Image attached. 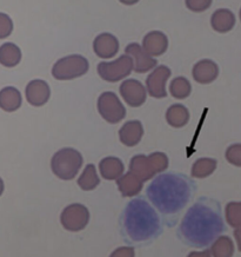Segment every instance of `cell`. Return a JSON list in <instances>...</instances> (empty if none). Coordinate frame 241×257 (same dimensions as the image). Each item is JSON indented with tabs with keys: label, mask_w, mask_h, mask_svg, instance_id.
I'll return each mask as SVG.
<instances>
[{
	"label": "cell",
	"mask_w": 241,
	"mask_h": 257,
	"mask_svg": "<svg viewBox=\"0 0 241 257\" xmlns=\"http://www.w3.org/2000/svg\"><path fill=\"white\" fill-rule=\"evenodd\" d=\"M225 229L219 203L207 197L196 201L186 212L178 235L186 244L206 248L219 237Z\"/></svg>",
	"instance_id": "obj_1"
},
{
	"label": "cell",
	"mask_w": 241,
	"mask_h": 257,
	"mask_svg": "<svg viewBox=\"0 0 241 257\" xmlns=\"http://www.w3.org/2000/svg\"><path fill=\"white\" fill-rule=\"evenodd\" d=\"M195 185L186 175L162 174L148 185L147 196L152 204L165 216L179 214L192 197Z\"/></svg>",
	"instance_id": "obj_2"
},
{
	"label": "cell",
	"mask_w": 241,
	"mask_h": 257,
	"mask_svg": "<svg viewBox=\"0 0 241 257\" xmlns=\"http://www.w3.org/2000/svg\"><path fill=\"white\" fill-rule=\"evenodd\" d=\"M123 234L127 241L142 243L160 235L161 219L145 198H134L126 205L123 217Z\"/></svg>",
	"instance_id": "obj_3"
},
{
	"label": "cell",
	"mask_w": 241,
	"mask_h": 257,
	"mask_svg": "<svg viewBox=\"0 0 241 257\" xmlns=\"http://www.w3.org/2000/svg\"><path fill=\"white\" fill-rule=\"evenodd\" d=\"M83 163V156L79 151L72 148H64L54 154L51 161V168L57 177L64 181H71L79 172Z\"/></svg>",
	"instance_id": "obj_4"
},
{
	"label": "cell",
	"mask_w": 241,
	"mask_h": 257,
	"mask_svg": "<svg viewBox=\"0 0 241 257\" xmlns=\"http://www.w3.org/2000/svg\"><path fill=\"white\" fill-rule=\"evenodd\" d=\"M168 168V157L164 152H153L149 156L137 155L131 160L130 171L142 182L148 181Z\"/></svg>",
	"instance_id": "obj_5"
},
{
	"label": "cell",
	"mask_w": 241,
	"mask_h": 257,
	"mask_svg": "<svg viewBox=\"0 0 241 257\" xmlns=\"http://www.w3.org/2000/svg\"><path fill=\"white\" fill-rule=\"evenodd\" d=\"M88 69L90 64L85 57L72 55L58 60L52 69V74L58 80H71L84 76Z\"/></svg>",
	"instance_id": "obj_6"
},
{
	"label": "cell",
	"mask_w": 241,
	"mask_h": 257,
	"mask_svg": "<svg viewBox=\"0 0 241 257\" xmlns=\"http://www.w3.org/2000/svg\"><path fill=\"white\" fill-rule=\"evenodd\" d=\"M133 69V59L124 55L111 63L101 62L98 65V73L106 82L115 83L130 76Z\"/></svg>",
	"instance_id": "obj_7"
},
{
	"label": "cell",
	"mask_w": 241,
	"mask_h": 257,
	"mask_svg": "<svg viewBox=\"0 0 241 257\" xmlns=\"http://www.w3.org/2000/svg\"><path fill=\"white\" fill-rule=\"evenodd\" d=\"M98 111L105 120L117 124L126 117V109L114 92H104L98 99Z\"/></svg>",
	"instance_id": "obj_8"
},
{
	"label": "cell",
	"mask_w": 241,
	"mask_h": 257,
	"mask_svg": "<svg viewBox=\"0 0 241 257\" xmlns=\"http://www.w3.org/2000/svg\"><path fill=\"white\" fill-rule=\"evenodd\" d=\"M60 222L64 229L69 231H80L86 228L90 222V211L85 205L74 203L64 209L60 215Z\"/></svg>",
	"instance_id": "obj_9"
},
{
	"label": "cell",
	"mask_w": 241,
	"mask_h": 257,
	"mask_svg": "<svg viewBox=\"0 0 241 257\" xmlns=\"http://www.w3.org/2000/svg\"><path fill=\"white\" fill-rule=\"evenodd\" d=\"M171 77V70L167 66L160 65L155 67L146 79V87L148 93L154 98H165L167 96L166 91V82Z\"/></svg>",
	"instance_id": "obj_10"
},
{
	"label": "cell",
	"mask_w": 241,
	"mask_h": 257,
	"mask_svg": "<svg viewBox=\"0 0 241 257\" xmlns=\"http://www.w3.org/2000/svg\"><path fill=\"white\" fill-rule=\"evenodd\" d=\"M120 94L132 107L141 106L146 101V89L140 82L127 79L120 85Z\"/></svg>",
	"instance_id": "obj_11"
},
{
	"label": "cell",
	"mask_w": 241,
	"mask_h": 257,
	"mask_svg": "<svg viewBox=\"0 0 241 257\" xmlns=\"http://www.w3.org/2000/svg\"><path fill=\"white\" fill-rule=\"evenodd\" d=\"M127 56H130L135 62L134 71L138 73H145L147 71L154 69L157 66V60L153 57L148 56L147 53L142 50V47L137 43H132L125 49Z\"/></svg>",
	"instance_id": "obj_12"
},
{
	"label": "cell",
	"mask_w": 241,
	"mask_h": 257,
	"mask_svg": "<svg viewBox=\"0 0 241 257\" xmlns=\"http://www.w3.org/2000/svg\"><path fill=\"white\" fill-rule=\"evenodd\" d=\"M26 99L33 106H43L50 99L51 90L49 84L45 80L36 79L27 84L26 90Z\"/></svg>",
	"instance_id": "obj_13"
},
{
	"label": "cell",
	"mask_w": 241,
	"mask_h": 257,
	"mask_svg": "<svg viewBox=\"0 0 241 257\" xmlns=\"http://www.w3.org/2000/svg\"><path fill=\"white\" fill-rule=\"evenodd\" d=\"M193 78L200 84H209L218 78L219 66L210 59H201L193 66Z\"/></svg>",
	"instance_id": "obj_14"
},
{
	"label": "cell",
	"mask_w": 241,
	"mask_h": 257,
	"mask_svg": "<svg viewBox=\"0 0 241 257\" xmlns=\"http://www.w3.org/2000/svg\"><path fill=\"white\" fill-rule=\"evenodd\" d=\"M142 50L148 56H161L167 51L168 39L165 33L160 31H152L145 36L142 40Z\"/></svg>",
	"instance_id": "obj_15"
},
{
	"label": "cell",
	"mask_w": 241,
	"mask_h": 257,
	"mask_svg": "<svg viewBox=\"0 0 241 257\" xmlns=\"http://www.w3.org/2000/svg\"><path fill=\"white\" fill-rule=\"evenodd\" d=\"M94 52L103 59L113 58L119 51V42L111 33H101L94 39Z\"/></svg>",
	"instance_id": "obj_16"
},
{
	"label": "cell",
	"mask_w": 241,
	"mask_h": 257,
	"mask_svg": "<svg viewBox=\"0 0 241 257\" xmlns=\"http://www.w3.org/2000/svg\"><path fill=\"white\" fill-rule=\"evenodd\" d=\"M144 136V127L139 120H130L119 131L120 142L126 147H135Z\"/></svg>",
	"instance_id": "obj_17"
},
{
	"label": "cell",
	"mask_w": 241,
	"mask_h": 257,
	"mask_svg": "<svg viewBox=\"0 0 241 257\" xmlns=\"http://www.w3.org/2000/svg\"><path fill=\"white\" fill-rule=\"evenodd\" d=\"M236 19L234 13L228 9H219L210 17V25L218 33H227L232 31L235 26Z\"/></svg>",
	"instance_id": "obj_18"
},
{
	"label": "cell",
	"mask_w": 241,
	"mask_h": 257,
	"mask_svg": "<svg viewBox=\"0 0 241 257\" xmlns=\"http://www.w3.org/2000/svg\"><path fill=\"white\" fill-rule=\"evenodd\" d=\"M117 184L119 191L121 192L124 197H133L141 191L144 182L140 181L137 176L130 171L121 176L120 178H118Z\"/></svg>",
	"instance_id": "obj_19"
},
{
	"label": "cell",
	"mask_w": 241,
	"mask_h": 257,
	"mask_svg": "<svg viewBox=\"0 0 241 257\" xmlns=\"http://www.w3.org/2000/svg\"><path fill=\"white\" fill-rule=\"evenodd\" d=\"M100 174L107 181L120 178L124 174V164L117 157H106L99 163Z\"/></svg>",
	"instance_id": "obj_20"
},
{
	"label": "cell",
	"mask_w": 241,
	"mask_h": 257,
	"mask_svg": "<svg viewBox=\"0 0 241 257\" xmlns=\"http://www.w3.org/2000/svg\"><path fill=\"white\" fill-rule=\"evenodd\" d=\"M22 94L13 86L4 87L0 91V107L8 112H13L22 106Z\"/></svg>",
	"instance_id": "obj_21"
},
{
	"label": "cell",
	"mask_w": 241,
	"mask_h": 257,
	"mask_svg": "<svg viewBox=\"0 0 241 257\" xmlns=\"http://www.w3.org/2000/svg\"><path fill=\"white\" fill-rule=\"evenodd\" d=\"M166 120L173 127L179 128L185 126L189 120V111L181 104H174L168 107L166 112Z\"/></svg>",
	"instance_id": "obj_22"
},
{
	"label": "cell",
	"mask_w": 241,
	"mask_h": 257,
	"mask_svg": "<svg viewBox=\"0 0 241 257\" xmlns=\"http://www.w3.org/2000/svg\"><path fill=\"white\" fill-rule=\"evenodd\" d=\"M22 60V51L16 44L5 43L0 46V64L6 67H15Z\"/></svg>",
	"instance_id": "obj_23"
},
{
	"label": "cell",
	"mask_w": 241,
	"mask_h": 257,
	"mask_svg": "<svg viewBox=\"0 0 241 257\" xmlns=\"http://www.w3.org/2000/svg\"><path fill=\"white\" fill-rule=\"evenodd\" d=\"M234 251L235 246L229 236H219L213 241L209 250L212 257H233Z\"/></svg>",
	"instance_id": "obj_24"
},
{
	"label": "cell",
	"mask_w": 241,
	"mask_h": 257,
	"mask_svg": "<svg viewBox=\"0 0 241 257\" xmlns=\"http://www.w3.org/2000/svg\"><path fill=\"white\" fill-rule=\"evenodd\" d=\"M218 162L214 158H199L192 165V176L195 178H206L215 171Z\"/></svg>",
	"instance_id": "obj_25"
},
{
	"label": "cell",
	"mask_w": 241,
	"mask_h": 257,
	"mask_svg": "<svg viewBox=\"0 0 241 257\" xmlns=\"http://www.w3.org/2000/svg\"><path fill=\"white\" fill-rule=\"evenodd\" d=\"M100 183L99 176L97 174L96 167L93 164H88L85 170L78 179V185L83 189L84 191H91L96 189Z\"/></svg>",
	"instance_id": "obj_26"
},
{
	"label": "cell",
	"mask_w": 241,
	"mask_h": 257,
	"mask_svg": "<svg viewBox=\"0 0 241 257\" xmlns=\"http://www.w3.org/2000/svg\"><path fill=\"white\" fill-rule=\"evenodd\" d=\"M169 91H171L172 96L176 99H184V98H187L191 94L192 86L189 80L186 79L185 77H176L171 82Z\"/></svg>",
	"instance_id": "obj_27"
},
{
	"label": "cell",
	"mask_w": 241,
	"mask_h": 257,
	"mask_svg": "<svg viewBox=\"0 0 241 257\" xmlns=\"http://www.w3.org/2000/svg\"><path fill=\"white\" fill-rule=\"evenodd\" d=\"M225 218L229 226L236 229L241 226V201L227 203L225 207Z\"/></svg>",
	"instance_id": "obj_28"
},
{
	"label": "cell",
	"mask_w": 241,
	"mask_h": 257,
	"mask_svg": "<svg viewBox=\"0 0 241 257\" xmlns=\"http://www.w3.org/2000/svg\"><path fill=\"white\" fill-rule=\"evenodd\" d=\"M225 158L229 164L234 165V167L241 168V143L229 145L226 149Z\"/></svg>",
	"instance_id": "obj_29"
},
{
	"label": "cell",
	"mask_w": 241,
	"mask_h": 257,
	"mask_svg": "<svg viewBox=\"0 0 241 257\" xmlns=\"http://www.w3.org/2000/svg\"><path fill=\"white\" fill-rule=\"evenodd\" d=\"M13 31V22L8 15L0 13V39H5Z\"/></svg>",
	"instance_id": "obj_30"
},
{
	"label": "cell",
	"mask_w": 241,
	"mask_h": 257,
	"mask_svg": "<svg viewBox=\"0 0 241 257\" xmlns=\"http://www.w3.org/2000/svg\"><path fill=\"white\" fill-rule=\"evenodd\" d=\"M212 5L210 0H187L186 6L193 12H202Z\"/></svg>",
	"instance_id": "obj_31"
},
{
	"label": "cell",
	"mask_w": 241,
	"mask_h": 257,
	"mask_svg": "<svg viewBox=\"0 0 241 257\" xmlns=\"http://www.w3.org/2000/svg\"><path fill=\"white\" fill-rule=\"evenodd\" d=\"M134 256H135V251L132 246H123V248H118L110 255V257H134Z\"/></svg>",
	"instance_id": "obj_32"
},
{
	"label": "cell",
	"mask_w": 241,
	"mask_h": 257,
	"mask_svg": "<svg viewBox=\"0 0 241 257\" xmlns=\"http://www.w3.org/2000/svg\"><path fill=\"white\" fill-rule=\"evenodd\" d=\"M234 238H235L237 250L241 252V226L234 230Z\"/></svg>",
	"instance_id": "obj_33"
},
{
	"label": "cell",
	"mask_w": 241,
	"mask_h": 257,
	"mask_svg": "<svg viewBox=\"0 0 241 257\" xmlns=\"http://www.w3.org/2000/svg\"><path fill=\"white\" fill-rule=\"evenodd\" d=\"M187 257H212L209 250H203V251H192Z\"/></svg>",
	"instance_id": "obj_34"
},
{
	"label": "cell",
	"mask_w": 241,
	"mask_h": 257,
	"mask_svg": "<svg viewBox=\"0 0 241 257\" xmlns=\"http://www.w3.org/2000/svg\"><path fill=\"white\" fill-rule=\"evenodd\" d=\"M3 192H4V182H3V179L0 178V196L3 195Z\"/></svg>",
	"instance_id": "obj_35"
},
{
	"label": "cell",
	"mask_w": 241,
	"mask_h": 257,
	"mask_svg": "<svg viewBox=\"0 0 241 257\" xmlns=\"http://www.w3.org/2000/svg\"><path fill=\"white\" fill-rule=\"evenodd\" d=\"M239 18H240V22H241V9H240V12H239Z\"/></svg>",
	"instance_id": "obj_36"
}]
</instances>
